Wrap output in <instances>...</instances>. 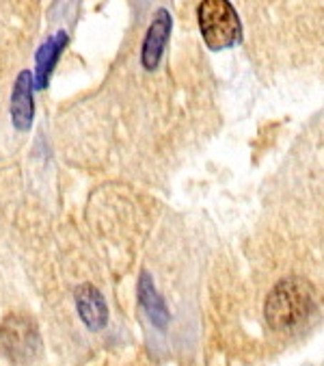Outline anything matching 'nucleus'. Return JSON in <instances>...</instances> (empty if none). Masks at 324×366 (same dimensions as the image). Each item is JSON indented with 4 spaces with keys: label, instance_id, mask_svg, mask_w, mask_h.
Masks as SVG:
<instances>
[{
    "label": "nucleus",
    "instance_id": "f257e3e1",
    "mask_svg": "<svg viewBox=\"0 0 324 366\" xmlns=\"http://www.w3.org/2000/svg\"><path fill=\"white\" fill-rule=\"evenodd\" d=\"M245 20L260 71L324 83V0H245Z\"/></svg>",
    "mask_w": 324,
    "mask_h": 366
},
{
    "label": "nucleus",
    "instance_id": "f03ea898",
    "mask_svg": "<svg viewBox=\"0 0 324 366\" xmlns=\"http://www.w3.org/2000/svg\"><path fill=\"white\" fill-rule=\"evenodd\" d=\"M313 308L315 295L311 284L303 275H288L268 292L264 317L275 332H288L303 325L311 317Z\"/></svg>",
    "mask_w": 324,
    "mask_h": 366
},
{
    "label": "nucleus",
    "instance_id": "7ed1b4c3",
    "mask_svg": "<svg viewBox=\"0 0 324 366\" xmlns=\"http://www.w3.org/2000/svg\"><path fill=\"white\" fill-rule=\"evenodd\" d=\"M197 24L206 48L212 52L227 50L242 39V20L229 0H201Z\"/></svg>",
    "mask_w": 324,
    "mask_h": 366
},
{
    "label": "nucleus",
    "instance_id": "20e7f679",
    "mask_svg": "<svg viewBox=\"0 0 324 366\" xmlns=\"http://www.w3.org/2000/svg\"><path fill=\"white\" fill-rule=\"evenodd\" d=\"M41 353L37 325L22 315H11L0 325V355L14 364H29Z\"/></svg>",
    "mask_w": 324,
    "mask_h": 366
},
{
    "label": "nucleus",
    "instance_id": "39448f33",
    "mask_svg": "<svg viewBox=\"0 0 324 366\" xmlns=\"http://www.w3.org/2000/svg\"><path fill=\"white\" fill-rule=\"evenodd\" d=\"M76 308H78L80 319H83V323L91 332H100L108 321L106 302H104L102 292L96 286L85 284V286H80L76 290Z\"/></svg>",
    "mask_w": 324,
    "mask_h": 366
},
{
    "label": "nucleus",
    "instance_id": "423d86ee",
    "mask_svg": "<svg viewBox=\"0 0 324 366\" xmlns=\"http://www.w3.org/2000/svg\"><path fill=\"white\" fill-rule=\"evenodd\" d=\"M11 115L18 128H29L33 122V79L31 71H22L11 96Z\"/></svg>",
    "mask_w": 324,
    "mask_h": 366
},
{
    "label": "nucleus",
    "instance_id": "0eeeda50",
    "mask_svg": "<svg viewBox=\"0 0 324 366\" xmlns=\"http://www.w3.org/2000/svg\"><path fill=\"white\" fill-rule=\"evenodd\" d=\"M138 300L145 308V312L149 315L151 323L156 327H165L167 321H169V312L165 308V302H162V297L156 292L151 280L147 275L141 277V284H138Z\"/></svg>",
    "mask_w": 324,
    "mask_h": 366
},
{
    "label": "nucleus",
    "instance_id": "6e6552de",
    "mask_svg": "<svg viewBox=\"0 0 324 366\" xmlns=\"http://www.w3.org/2000/svg\"><path fill=\"white\" fill-rule=\"evenodd\" d=\"M65 44H67V35L61 33L39 50V54H37V83H39V87L46 85V81L50 76V69H52L54 61L59 59V52L63 50Z\"/></svg>",
    "mask_w": 324,
    "mask_h": 366
}]
</instances>
